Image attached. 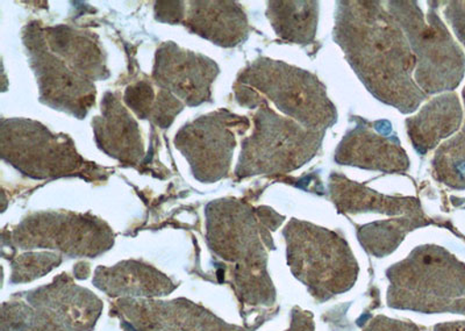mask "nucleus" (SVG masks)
Wrapping results in <instances>:
<instances>
[{
	"label": "nucleus",
	"instance_id": "obj_10",
	"mask_svg": "<svg viewBox=\"0 0 465 331\" xmlns=\"http://www.w3.org/2000/svg\"><path fill=\"white\" fill-rule=\"evenodd\" d=\"M446 16L448 22L465 45V2H452L447 7Z\"/></svg>",
	"mask_w": 465,
	"mask_h": 331
},
{
	"label": "nucleus",
	"instance_id": "obj_1",
	"mask_svg": "<svg viewBox=\"0 0 465 331\" xmlns=\"http://www.w3.org/2000/svg\"><path fill=\"white\" fill-rule=\"evenodd\" d=\"M334 40L378 101L412 113L427 94L412 80L417 66L401 24L381 2L336 3Z\"/></svg>",
	"mask_w": 465,
	"mask_h": 331
},
{
	"label": "nucleus",
	"instance_id": "obj_8",
	"mask_svg": "<svg viewBox=\"0 0 465 331\" xmlns=\"http://www.w3.org/2000/svg\"><path fill=\"white\" fill-rule=\"evenodd\" d=\"M331 194L335 204L347 212H361L368 209H390L393 214L402 213V207L414 209L418 202L413 199H393L371 190L364 186L348 180L341 175L331 177Z\"/></svg>",
	"mask_w": 465,
	"mask_h": 331
},
{
	"label": "nucleus",
	"instance_id": "obj_2",
	"mask_svg": "<svg viewBox=\"0 0 465 331\" xmlns=\"http://www.w3.org/2000/svg\"><path fill=\"white\" fill-rule=\"evenodd\" d=\"M388 5L417 59L414 77L422 92L429 96L458 88L465 72L464 54L433 8L425 18L417 2Z\"/></svg>",
	"mask_w": 465,
	"mask_h": 331
},
{
	"label": "nucleus",
	"instance_id": "obj_3",
	"mask_svg": "<svg viewBox=\"0 0 465 331\" xmlns=\"http://www.w3.org/2000/svg\"><path fill=\"white\" fill-rule=\"evenodd\" d=\"M252 73L249 83L307 130L326 131L338 120V111L327 96L326 86L306 70L284 62L262 60Z\"/></svg>",
	"mask_w": 465,
	"mask_h": 331
},
{
	"label": "nucleus",
	"instance_id": "obj_6",
	"mask_svg": "<svg viewBox=\"0 0 465 331\" xmlns=\"http://www.w3.org/2000/svg\"><path fill=\"white\" fill-rule=\"evenodd\" d=\"M462 117L463 112L455 93L433 99L418 115L406 120L407 132L415 151L426 155L459 130Z\"/></svg>",
	"mask_w": 465,
	"mask_h": 331
},
{
	"label": "nucleus",
	"instance_id": "obj_4",
	"mask_svg": "<svg viewBox=\"0 0 465 331\" xmlns=\"http://www.w3.org/2000/svg\"><path fill=\"white\" fill-rule=\"evenodd\" d=\"M257 118L255 135L243 154L248 175L294 171L309 163L322 147L325 131L307 130L292 119L280 117L267 105Z\"/></svg>",
	"mask_w": 465,
	"mask_h": 331
},
{
	"label": "nucleus",
	"instance_id": "obj_7",
	"mask_svg": "<svg viewBox=\"0 0 465 331\" xmlns=\"http://www.w3.org/2000/svg\"><path fill=\"white\" fill-rule=\"evenodd\" d=\"M268 15L278 36L297 44L313 43L319 19L318 2H272Z\"/></svg>",
	"mask_w": 465,
	"mask_h": 331
},
{
	"label": "nucleus",
	"instance_id": "obj_5",
	"mask_svg": "<svg viewBox=\"0 0 465 331\" xmlns=\"http://www.w3.org/2000/svg\"><path fill=\"white\" fill-rule=\"evenodd\" d=\"M359 122L336 149V162L385 173L405 172L410 161L397 136L384 134L375 123Z\"/></svg>",
	"mask_w": 465,
	"mask_h": 331
},
{
	"label": "nucleus",
	"instance_id": "obj_9",
	"mask_svg": "<svg viewBox=\"0 0 465 331\" xmlns=\"http://www.w3.org/2000/svg\"><path fill=\"white\" fill-rule=\"evenodd\" d=\"M465 102V89L463 91ZM434 175L450 188L465 189V126L456 138L448 141L436 151Z\"/></svg>",
	"mask_w": 465,
	"mask_h": 331
}]
</instances>
